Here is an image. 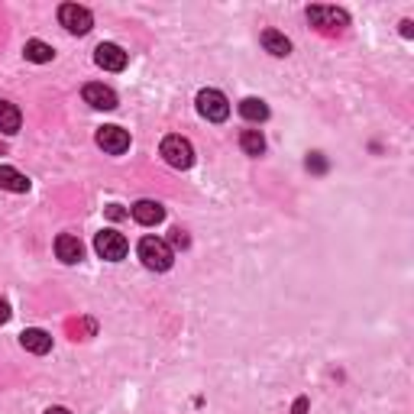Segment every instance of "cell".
<instances>
[{
  "label": "cell",
  "instance_id": "cell-7",
  "mask_svg": "<svg viewBox=\"0 0 414 414\" xmlns=\"http://www.w3.org/2000/svg\"><path fill=\"white\" fill-rule=\"evenodd\" d=\"M97 146H101L107 156H123L130 149V133L123 126H101L97 130Z\"/></svg>",
  "mask_w": 414,
  "mask_h": 414
},
{
  "label": "cell",
  "instance_id": "cell-22",
  "mask_svg": "<svg viewBox=\"0 0 414 414\" xmlns=\"http://www.w3.org/2000/svg\"><path fill=\"white\" fill-rule=\"evenodd\" d=\"M107 217H110V220H120V217H126V210H123L120 204H110L107 207Z\"/></svg>",
  "mask_w": 414,
  "mask_h": 414
},
{
  "label": "cell",
  "instance_id": "cell-10",
  "mask_svg": "<svg viewBox=\"0 0 414 414\" xmlns=\"http://www.w3.org/2000/svg\"><path fill=\"white\" fill-rule=\"evenodd\" d=\"M130 214H133V220H136V224L156 226V224H162V220H165V207H162L159 201H136V204L130 207Z\"/></svg>",
  "mask_w": 414,
  "mask_h": 414
},
{
  "label": "cell",
  "instance_id": "cell-17",
  "mask_svg": "<svg viewBox=\"0 0 414 414\" xmlns=\"http://www.w3.org/2000/svg\"><path fill=\"white\" fill-rule=\"evenodd\" d=\"M19 123H23V117H19L17 104L0 101V133H17Z\"/></svg>",
  "mask_w": 414,
  "mask_h": 414
},
{
  "label": "cell",
  "instance_id": "cell-2",
  "mask_svg": "<svg viewBox=\"0 0 414 414\" xmlns=\"http://www.w3.org/2000/svg\"><path fill=\"white\" fill-rule=\"evenodd\" d=\"M308 19L310 26H317L320 33H327V36H337V33H343V29L349 26V17L347 10L340 7H308Z\"/></svg>",
  "mask_w": 414,
  "mask_h": 414
},
{
  "label": "cell",
  "instance_id": "cell-19",
  "mask_svg": "<svg viewBox=\"0 0 414 414\" xmlns=\"http://www.w3.org/2000/svg\"><path fill=\"white\" fill-rule=\"evenodd\" d=\"M169 246H179V249H185V246H188V233H185L181 226H175V230H172V243Z\"/></svg>",
  "mask_w": 414,
  "mask_h": 414
},
{
  "label": "cell",
  "instance_id": "cell-16",
  "mask_svg": "<svg viewBox=\"0 0 414 414\" xmlns=\"http://www.w3.org/2000/svg\"><path fill=\"white\" fill-rule=\"evenodd\" d=\"M240 113H243V120H249V123L269 120V107H265V101H259V97H246V101H240Z\"/></svg>",
  "mask_w": 414,
  "mask_h": 414
},
{
  "label": "cell",
  "instance_id": "cell-13",
  "mask_svg": "<svg viewBox=\"0 0 414 414\" xmlns=\"http://www.w3.org/2000/svg\"><path fill=\"white\" fill-rule=\"evenodd\" d=\"M263 49L275 58H285L292 52V42H288V36L279 33V29H263Z\"/></svg>",
  "mask_w": 414,
  "mask_h": 414
},
{
  "label": "cell",
  "instance_id": "cell-15",
  "mask_svg": "<svg viewBox=\"0 0 414 414\" xmlns=\"http://www.w3.org/2000/svg\"><path fill=\"white\" fill-rule=\"evenodd\" d=\"M23 56H26V62L46 65V62H52V58H56V49L49 46V42H42V39H29L26 46H23Z\"/></svg>",
  "mask_w": 414,
  "mask_h": 414
},
{
  "label": "cell",
  "instance_id": "cell-18",
  "mask_svg": "<svg viewBox=\"0 0 414 414\" xmlns=\"http://www.w3.org/2000/svg\"><path fill=\"white\" fill-rule=\"evenodd\" d=\"M240 149L246 152V156H263L265 152V140L259 130H243L240 133Z\"/></svg>",
  "mask_w": 414,
  "mask_h": 414
},
{
  "label": "cell",
  "instance_id": "cell-21",
  "mask_svg": "<svg viewBox=\"0 0 414 414\" xmlns=\"http://www.w3.org/2000/svg\"><path fill=\"white\" fill-rule=\"evenodd\" d=\"M308 405H310V401H308V398H295V408H292V414H308Z\"/></svg>",
  "mask_w": 414,
  "mask_h": 414
},
{
  "label": "cell",
  "instance_id": "cell-1",
  "mask_svg": "<svg viewBox=\"0 0 414 414\" xmlns=\"http://www.w3.org/2000/svg\"><path fill=\"white\" fill-rule=\"evenodd\" d=\"M136 253H140L142 265L152 269V272H165V269H172V263H175V249H172L165 240H159V236H142L140 246H136Z\"/></svg>",
  "mask_w": 414,
  "mask_h": 414
},
{
  "label": "cell",
  "instance_id": "cell-14",
  "mask_svg": "<svg viewBox=\"0 0 414 414\" xmlns=\"http://www.w3.org/2000/svg\"><path fill=\"white\" fill-rule=\"evenodd\" d=\"M0 188L13 191V194H26L29 191V179L23 172H17L13 165H0Z\"/></svg>",
  "mask_w": 414,
  "mask_h": 414
},
{
  "label": "cell",
  "instance_id": "cell-3",
  "mask_svg": "<svg viewBox=\"0 0 414 414\" xmlns=\"http://www.w3.org/2000/svg\"><path fill=\"white\" fill-rule=\"evenodd\" d=\"M159 156L169 162L172 169H191L194 165V149L185 136H165L159 146Z\"/></svg>",
  "mask_w": 414,
  "mask_h": 414
},
{
  "label": "cell",
  "instance_id": "cell-11",
  "mask_svg": "<svg viewBox=\"0 0 414 414\" xmlns=\"http://www.w3.org/2000/svg\"><path fill=\"white\" fill-rule=\"evenodd\" d=\"M56 256L65 265H75V263H81V259H85V246H81V240H78V236L62 233L56 240Z\"/></svg>",
  "mask_w": 414,
  "mask_h": 414
},
{
  "label": "cell",
  "instance_id": "cell-12",
  "mask_svg": "<svg viewBox=\"0 0 414 414\" xmlns=\"http://www.w3.org/2000/svg\"><path fill=\"white\" fill-rule=\"evenodd\" d=\"M19 343H23V349H29V353L46 356L49 349H52V333H46V330H39V327H29L19 333Z\"/></svg>",
  "mask_w": 414,
  "mask_h": 414
},
{
  "label": "cell",
  "instance_id": "cell-4",
  "mask_svg": "<svg viewBox=\"0 0 414 414\" xmlns=\"http://www.w3.org/2000/svg\"><path fill=\"white\" fill-rule=\"evenodd\" d=\"M198 113L210 123H224L230 117V101L217 88H204V91H198Z\"/></svg>",
  "mask_w": 414,
  "mask_h": 414
},
{
  "label": "cell",
  "instance_id": "cell-26",
  "mask_svg": "<svg viewBox=\"0 0 414 414\" xmlns=\"http://www.w3.org/2000/svg\"><path fill=\"white\" fill-rule=\"evenodd\" d=\"M0 156H3V146H0Z\"/></svg>",
  "mask_w": 414,
  "mask_h": 414
},
{
  "label": "cell",
  "instance_id": "cell-24",
  "mask_svg": "<svg viewBox=\"0 0 414 414\" xmlns=\"http://www.w3.org/2000/svg\"><path fill=\"white\" fill-rule=\"evenodd\" d=\"M401 36H414V23H411V19H401Z\"/></svg>",
  "mask_w": 414,
  "mask_h": 414
},
{
  "label": "cell",
  "instance_id": "cell-20",
  "mask_svg": "<svg viewBox=\"0 0 414 414\" xmlns=\"http://www.w3.org/2000/svg\"><path fill=\"white\" fill-rule=\"evenodd\" d=\"M308 169H314V172H324V169H327V162L320 159V152H314V156L308 159Z\"/></svg>",
  "mask_w": 414,
  "mask_h": 414
},
{
  "label": "cell",
  "instance_id": "cell-23",
  "mask_svg": "<svg viewBox=\"0 0 414 414\" xmlns=\"http://www.w3.org/2000/svg\"><path fill=\"white\" fill-rule=\"evenodd\" d=\"M7 320H10V304L0 298V324H7Z\"/></svg>",
  "mask_w": 414,
  "mask_h": 414
},
{
  "label": "cell",
  "instance_id": "cell-8",
  "mask_svg": "<svg viewBox=\"0 0 414 414\" xmlns=\"http://www.w3.org/2000/svg\"><path fill=\"white\" fill-rule=\"evenodd\" d=\"M94 62L104 72H123L126 68V52L120 46H113V42H101L94 49Z\"/></svg>",
  "mask_w": 414,
  "mask_h": 414
},
{
  "label": "cell",
  "instance_id": "cell-25",
  "mask_svg": "<svg viewBox=\"0 0 414 414\" xmlns=\"http://www.w3.org/2000/svg\"><path fill=\"white\" fill-rule=\"evenodd\" d=\"M46 414H72V411H68V408H58V405H56V408H49Z\"/></svg>",
  "mask_w": 414,
  "mask_h": 414
},
{
  "label": "cell",
  "instance_id": "cell-5",
  "mask_svg": "<svg viewBox=\"0 0 414 414\" xmlns=\"http://www.w3.org/2000/svg\"><path fill=\"white\" fill-rule=\"evenodd\" d=\"M58 23H62L68 33L85 36V33H91V26H94V13L88 7H78V3H62V7H58Z\"/></svg>",
  "mask_w": 414,
  "mask_h": 414
},
{
  "label": "cell",
  "instance_id": "cell-6",
  "mask_svg": "<svg viewBox=\"0 0 414 414\" xmlns=\"http://www.w3.org/2000/svg\"><path fill=\"white\" fill-rule=\"evenodd\" d=\"M126 249H130V243H126V236L117 233V230H101V233L94 236V253L101 256V259H107V263L126 259Z\"/></svg>",
  "mask_w": 414,
  "mask_h": 414
},
{
  "label": "cell",
  "instance_id": "cell-9",
  "mask_svg": "<svg viewBox=\"0 0 414 414\" xmlns=\"http://www.w3.org/2000/svg\"><path fill=\"white\" fill-rule=\"evenodd\" d=\"M81 97H85V104H91L94 110H117V94H113L107 85H97V81H91V85H85Z\"/></svg>",
  "mask_w": 414,
  "mask_h": 414
}]
</instances>
